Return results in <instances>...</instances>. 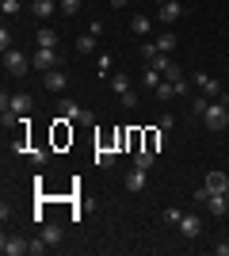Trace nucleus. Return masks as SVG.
<instances>
[{"mask_svg":"<svg viewBox=\"0 0 229 256\" xmlns=\"http://www.w3.org/2000/svg\"><path fill=\"white\" fill-rule=\"evenodd\" d=\"M203 126H207L210 134L226 130V126H229V104H222V100H210L207 115H203Z\"/></svg>","mask_w":229,"mask_h":256,"instance_id":"nucleus-1","label":"nucleus"},{"mask_svg":"<svg viewBox=\"0 0 229 256\" xmlns=\"http://www.w3.org/2000/svg\"><path fill=\"white\" fill-rule=\"evenodd\" d=\"M191 84H195L199 92H203V96H210V100H222V104H229V92H222V84H218V80H214L210 73H195V76H191Z\"/></svg>","mask_w":229,"mask_h":256,"instance_id":"nucleus-2","label":"nucleus"},{"mask_svg":"<svg viewBox=\"0 0 229 256\" xmlns=\"http://www.w3.org/2000/svg\"><path fill=\"white\" fill-rule=\"evenodd\" d=\"M57 115L69 118V122H96V118H92V111H84L76 100H57Z\"/></svg>","mask_w":229,"mask_h":256,"instance_id":"nucleus-3","label":"nucleus"},{"mask_svg":"<svg viewBox=\"0 0 229 256\" xmlns=\"http://www.w3.org/2000/svg\"><path fill=\"white\" fill-rule=\"evenodd\" d=\"M57 62H61V54H57V46H38V54L31 58V65H34V69H42V73L57 69Z\"/></svg>","mask_w":229,"mask_h":256,"instance_id":"nucleus-4","label":"nucleus"},{"mask_svg":"<svg viewBox=\"0 0 229 256\" xmlns=\"http://www.w3.org/2000/svg\"><path fill=\"white\" fill-rule=\"evenodd\" d=\"M0 252L4 256H31V241L27 237H19V234H4V241H0Z\"/></svg>","mask_w":229,"mask_h":256,"instance_id":"nucleus-5","label":"nucleus"},{"mask_svg":"<svg viewBox=\"0 0 229 256\" xmlns=\"http://www.w3.org/2000/svg\"><path fill=\"white\" fill-rule=\"evenodd\" d=\"M4 69H8L11 76H23L27 69H31V58L19 54V50H8V54H4Z\"/></svg>","mask_w":229,"mask_h":256,"instance_id":"nucleus-6","label":"nucleus"},{"mask_svg":"<svg viewBox=\"0 0 229 256\" xmlns=\"http://www.w3.org/2000/svg\"><path fill=\"white\" fill-rule=\"evenodd\" d=\"M42 88H46V92H65V88H69V73H65V69H50L46 80H42Z\"/></svg>","mask_w":229,"mask_h":256,"instance_id":"nucleus-7","label":"nucleus"},{"mask_svg":"<svg viewBox=\"0 0 229 256\" xmlns=\"http://www.w3.org/2000/svg\"><path fill=\"white\" fill-rule=\"evenodd\" d=\"M203 188H207L210 195H226V188H229V176H226V172H207Z\"/></svg>","mask_w":229,"mask_h":256,"instance_id":"nucleus-8","label":"nucleus"},{"mask_svg":"<svg viewBox=\"0 0 229 256\" xmlns=\"http://www.w3.org/2000/svg\"><path fill=\"white\" fill-rule=\"evenodd\" d=\"M180 16H184V8H180V0H168V4H161V8H157V20H161L164 27H168V23H176Z\"/></svg>","mask_w":229,"mask_h":256,"instance_id":"nucleus-9","label":"nucleus"},{"mask_svg":"<svg viewBox=\"0 0 229 256\" xmlns=\"http://www.w3.org/2000/svg\"><path fill=\"white\" fill-rule=\"evenodd\" d=\"M38 237H42L46 245L54 248V245H61V241H65V230H61L57 222H42V234H38Z\"/></svg>","mask_w":229,"mask_h":256,"instance_id":"nucleus-10","label":"nucleus"},{"mask_svg":"<svg viewBox=\"0 0 229 256\" xmlns=\"http://www.w3.org/2000/svg\"><path fill=\"white\" fill-rule=\"evenodd\" d=\"M31 104H34V100L27 96V92H15V96L8 100V107H4V111H15V115L23 118V115H27V111H31Z\"/></svg>","mask_w":229,"mask_h":256,"instance_id":"nucleus-11","label":"nucleus"},{"mask_svg":"<svg viewBox=\"0 0 229 256\" xmlns=\"http://www.w3.org/2000/svg\"><path fill=\"white\" fill-rule=\"evenodd\" d=\"M180 230H184V237H199L203 234V218H199V214H184V218H180Z\"/></svg>","mask_w":229,"mask_h":256,"instance_id":"nucleus-12","label":"nucleus"},{"mask_svg":"<svg viewBox=\"0 0 229 256\" xmlns=\"http://www.w3.org/2000/svg\"><path fill=\"white\" fill-rule=\"evenodd\" d=\"M31 12L38 16V20H50L57 12V0H31Z\"/></svg>","mask_w":229,"mask_h":256,"instance_id":"nucleus-13","label":"nucleus"},{"mask_svg":"<svg viewBox=\"0 0 229 256\" xmlns=\"http://www.w3.org/2000/svg\"><path fill=\"white\" fill-rule=\"evenodd\" d=\"M126 188H130V192H145V168L134 164V168L126 172Z\"/></svg>","mask_w":229,"mask_h":256,"instance_id":"nucleus-14","label":"nucleus"},{"mask_svg":"<svg viewBox=\"0 0 229 256\" xmlns=\"http://www.w3.org/2000/svg\"><path fill=\"white\" fill-rule=\"evenodd\" d=\"M164 80V73L157 69V65H145V76H142V84L149 88V92H157V84Z\"/></svg>","mask_w":229,"mask_h":256,"instance_id":"nucleus-15","label":"nucleus"},{"mask_svg":"<svg viewBox=\"0 0 229 256\" xmlns=\"http://www.w3.org/2000/svg\"><path fill=\"white\" fill-rule=\"evenodd\" d=\"M130 31L138 34V38H145V34L153 31V20H149V16H134V20H130Z\"/></svg>","mask_w":229,"mask_h":256,"instance_id":"nucleus-16","label":"nucleus"},{"mask_svg":"<svg viewBox=\"0 0 229 256\" xmlns=\"http://www.w3.org/2000/svg\"><path fill=\"white\" fill-rule=\"evenodd\" d=\"M92 50H96V34H92V31H84L80 38H76V54H80V58H88Z\"/></svg>","mask_w":229,"mask_h":256,"instance_id":"nucleus-17","label":"nucleus"},{"mask_svg":"<svg viewBox=\"0 0 229 256\" xmlns=\"http://www.w3.org/2000/svg\"><path fill=\"white\" fill-rule=\"evenodd\" d=\"M153 160H157V153H153V150H134V164H138V168L149 172V168H153Z\"/></svg>","mask_w":229,"mask_h":256,"instance_id":"nucleus-18","label":"nucleus"},{"mask_svg":"<svg viewBox=\"0 0 229 256\" xmlns=\"http://www.w3.org/2000/svg\"><path fill=\"white\" fill-rule=\"evenodd\" d=\"M207 210H210V214H218V218H222V214L229 210V199H226V195H210V199H207Z\"/></svg>","mask_w":229,"mask_h":256,"instance_id":"nucleus-19","label":"nucleus"},{"mask_svg":"<svg viewBox=\"0 0 229 256\" xmlns=\"http://www.w3.org/2000/svg\"><path fill=\"white\" fill-rule=\"evenodd\" d=\"M34 38H38V46H57V31H54V27H38Z\"/></svg>","mask_w":229,"mask_h":256,"instance_id":"nucleus-20","label":"nucleus"},{"mask_svg":"<svg viewBox=\"0 0 229 256\" xmlns=\"http://www.w3.org/2000/svg\"><path fill=\"white\" fill-rule=\"evenodd\" d=\"M157 50H161V54H172L176 50V34L172 31H161V34H157Z\"/></svg>","mask_w":229,"mask_h":256,"instance_id":"nucleus-21","label":"nucleus"},{"mask_svg":"<svg viewBox=\"0 0 229 256\" xmlns=\"http://www.w3.org/2000/svg\"><path fill=\"white\" fill-rule=\"evenodd\" d=\"M107 80H111V88H115L119 96H122V92H130V76H126V73H111Z\"/></svg>","mask_w":229,"mask_h":256,"instance_id":"nucleus-22","label":"nucleus"},{"mask_svg":"<svg viewBox=\"0 0 229 256\" xmlns=\"http://www.w3.org/2000/svg\"><path fill=\"white\" fill-rule=\"evenodd\" d=\"M96 164L99 168H111V164H115V150H103V146H99L96 150Z\"/></svg>","mask_w":229,"mask_h":256,"instance_id":"nucleus-23","label":"nucleus"},{"mask_svg":"<svg viewBox=\"0 0 229 256\" xmlns=\"http://www.w3.org/2000/svg\"><path fill=\"white\" fill-rule=\"evenodd\" d=\"M207 107H210V96H195V100H191V115L203 118V115H207Z\"/></svg>","mask_w":229,"mask_h":256,"instance_id":"nucleus-24","label":"nucleus"},{"mask_svg":"<svg viewBox=\"0 0 229 256\" xmlns=\"http://www.w3.org/2000/svg\"><path fill=\"white\" fill-rule=\"evenodd\" d=\"M80 8H84V0H57V12H65V16H76Z\"/></svg>","mask_w":229,"mask_h":256,"instance_id":"nucleus-25","label":"nucleus"},{"mask_svg":"<svg viewBox=\"0 0 229 256\" xmlns=\"http://www.w3.org/2000/svg\"><path fill=\"white\" fill-rule=\"evenodd\" d=\"M157 100H176V84L172 80H161V84H157Z\"/></svg>","mask_w":229,"mask_h":256,"instance_id":"nucleus-26","label":"nucleus"},{"mask_svg":"<svg viewBox=\"0 0 229 256\" xmlns=\"http://www.w3.org/2000/svg\"><path fill=\"white\" fill-rule=\"evenodd\" d=\"M164 80H172V84H176V80H184V69H180L176 62H168V69H164Z\"/></svg>","mask_w":229,"mask_h":256,"instance_id":"nucleus-27","label":"nucleus"},{"mask_svg":"<svg viewBox=\"0 0 229 256\" xmlns=\"http://www.w3.org/2000/svg\"><path fill=\"white\" fill-rule=\"evenodd\" d=\"M161 218H164V222H168V226H180V218H184V210H180V206H168V210H164Z\"/></svg>","mask_w":229,"mask_h":256,"instance_id":"nucleus-28","label":"nucleus"},{"mask_svg":"<svg viewBox=\"0 0 229 256\" xmlns=\"http://www.w3.org/2000/svg\"><path fill=\"white\" fill-rule=\"evenodd\" d=\"M0 50H4V54H8V50H15V38H11V31H8V27L0 31Z\"/></svg>","mask_w":229,"mask_h":256,"instance_id":"nucleus-29","label":"nucleus"},{"mask_svg":"<svg viewBox=\"0 0 229 256\" xmlns=\"http://www.w3.org/2000/svg\"><path fill=\"white\" fill-rule=\"evenodd\" d=\"M111 62H115V58H107V54H99V62H96L99 76H111Z\"/></svg>","mask_w":229,"mask_h":256,"instance_id":"nucleus-30","label":"nucleus"},{"mask_svg":"<svg viewBox=\"0 0 229 256\" xmlns=\"http://www.w3.org/2000/svg\"><path fill=\"white\" fill-rule=\"evenodd\" d=\"M31 160H34V168H42L46 160H50V150H31Z\"/></svg>","mask_w":229,"mask_h":256,"instance_id":"nucleus-31","label":"nucleus"},{"mask_svg":"<svg viewBox=\"0 0 229 256\" xmlns=\"http://www.w3.org/2000/svg\"><path fill=\"white\" fill-rule=\"evenodd\" d=\"M0 12H4V16H15V12H19V0H0Z\"/></svg>","mask_w":229,"mask_h":256,"instance_id":"nucleus-32","label":"nucleus"},{"mask_svg":"<svg viewBox=\"0 0 229 256\" xmlns=\"http://www.w3.org/2000/svg\"><path fill=\"white\" fill-rule=\"evenodd\" d=\"M157 54H161V50H157V42H145V46H142V58H145V62H153Z\"/></svg>","mask_w":229,"mask_h":256,"instance_id":"nucleus-33","label":"nucleus"},{"mask_svg":"<svg viewBox=\"0 0 229 256\" xmlns=\"http://www.w3.org/2000/svg\"><path fill=\"white\" fill-rule=\"evenodd\" d=\"M46 248H50V245H46L42 237H38V241H31V256H42V252H46Z\"/></svg>","mask_w":229,"mask_h":256,"instance_id":"nucleus-34","label":"nucleus"},{"mask_svg":"<svg viewBox=\"0 0 229 256\" xmlns=\"http://www.w3.org/2000/svg\"><path fill=\"white\" fill-rule=\"evenodd\" d=\"M176 96H191V84H187V76H184V80H176Z\"/></svg>","mask_w":229,"mask_h":256,"instance_id":"nucleus-35","label":"nucleus"},{"mask_svg":"<svg viewBox=\"0 0 229 256\" xmlns=\"http://www.w3.org/2000/svg\"><path fill=\"white\" fill-rule=\"evenodd\" d=\"M119 100H122V107H134V104H138V92H122Z\"/></svg>","mask_w":229,"mask_h":256,"instance_id":"nucleus-36","label":"nucleus"},{"mask_svg":"<svg viewBox=\"0 0 229 256\" xmlns=\"http://www.w3.org/2000/svg\"><path fill=\"white\" fill-rule=\"evenodd\" d=\"M172 126H176V118H172V115H161V130H164V134H168Z\"/></svg>","mask_w":229,"mask_h":256,"instance_id":"nucleus-37","label":"nucleus"},{"mask_svg":"<svg viewBox=\"0 0 229 256\" xmlns=\"http://www.w3.org/2000/svg\"><path fill=\"white\" fill-rule=\"evenodd\" d=\"M214 256H229V241H218V245H214Z\"/></svg>","mask_w":229,"mask_h":256,"instance_id":"nucleus-38","label":"nucleus"},{"mask_svg":"<svg viewBox=\"0 0 229 256\" xmlns=\"http://www.w3.org/2000/svg\"><path fill=\"white\" fill-rule=\"evenodd\" d=\"M122 4H126V0H111V8H122Z\"/></svg>","mask_w":229,"mask_h":256,"instance_id":"nucleus-39","label":"nucleus"},{"mask_svg":"<svg viewBox=\"0 0 229 256\" xmlns=\"http://www.w3.org/2000/svg\"><path fill=\"white\" fill-rule=\"evenodd\" d=\"M161 4H168V0H157V8H161Z\"/></svg>","mask_w":229,"mask_h":256,"instance_id":"nucleus-40","label":"nucleus"},{"mask_svg":"<svg viewBox=\"0 0 229 256\" xmlns=\"http://www.w3.org/2000/svg\"><path fill=\"white\" fill-rule=\"evenodd\" d=\"M226 199H229V188H226Z\"/></svg>","mask_w":229,"mask_h":256,"instance_id":"nucleus-41","label":"nucleus"},{"mask_svg":"<svg viewBox=\"0 0 229 256\" xmlns=\"http://www.w3.org/2000/svg\"><path fill=\"white\" fill-rule=\"evenodd\" d=\"M226 73H229V65H226Z\"/></svg>","mask_w":229,"mask_h":256,"instance_id":"nucleus-42","label":"nucleus"}]
</instances>
